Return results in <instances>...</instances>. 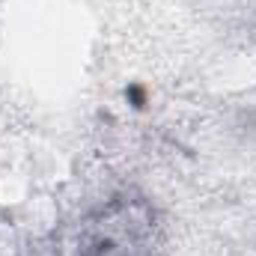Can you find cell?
<instances>
[{
  "instance_id": "1",
  "label": "cell",
  "mask_w": 256,
  "mask_h": 256,
  "mask_svg": "<svg viewBox=\"0 0 256 256\" xmlns=\"http://www.w3.org/2000/svg\"><path fill=\"white\" fill-rule=\"evenodd\" d=\"M161 224L140 196H114L78 232V256H161Z\"/></svg>"
}]
</instances>
